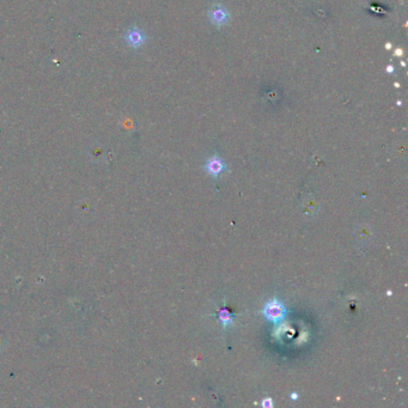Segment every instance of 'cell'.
I'll return each mask as SVG.
<instances>
[{"label": "cell", "instance_id": "obj_5", "mask_svg": "<svg viewBox=\"0 0 408 408\" xmlns=\"http://www.w3.org/2000/svg\"><path fill=\"white\" fill-rule=\"evenodd\" d=\"M219 320L222 321L224 327H227L233 323V315L226 309H222L219 311Z\"/></svg>", "mask_w": 408, "mask_h": 408}, {"label": "cell", "instance_id": "obj_2", "mask_svg": "<svg viewBox=\"0 0 408 408\" xmlns=\"http://www.w3.org/2000/svg\"><path fill=\"white\" fill-rule=\"evenodd\" d=\"M209 18L211 19V22H212L214 26L223 27V26H225L227 22H229L230 16H229V12H227V10L224 8L223 5L216 4L209 10Z\"/></svg>", "mask_w": 408, "mask_h": 408}, {"label": "cell", "instance_id": "obj_3", "mask_svg": "<svg viewBox=\"0 0 408 408\" xmlns=\"http://www.w3.org/2000/svg\"><path fill=\"white\" fill-rule=\"evenodd\" d=\"M145 37L144 33L140 29H137V28H133V29H130L126 33V36H124V41H126L127 46L131 48H140L145 43Z\"/></svg>", "mask_w": 408, "mask_h": 408}, {"label": "cell", "instance_id": "obj_6", "mask_svg": "<svg viewBox=\"0 0 408 408\" xmlns=\"http://www.w3.org/2000/svg\"><path fill=\"white\" fill-rule=\"evenodd\" d=\"M262 406H264L265 408H271L273 406L272 399H269V397H267V399H265L264 401H262Z\"/></svg>", "mask_w": 408, "mask_h": 408}, {"label": "cell", "instance_id": "obj_8", "mask_svg": "<svg viewBox=\"0 0 408 408\" xmlns=\"http://www.w3.org/2000/svg\"><path fill=\"white\" fill-rule=\"evenodd\" d=\"M387 71H388V72H394V67H393V66H388V67H387Z\"/></svg>", "mask_w": 408, "mask_h": 408}, {"label": "cell", "instance_id": "obj_7", "mask_svg": "<svg viewBox=\"0 0 408 408\" xmlns=\"http://www.w3.org/2000/svg\"><path fill=\"white\" fill-rule=\"evenodd\" d=\"M291 397H292V400H297V397H298V395H297L296 393H292V394H291Z\"/></svg>", "mask_w": 408, "mask_h": 408}, {"label": "cell", "instance_id": "obj_4", "mask_svg": "<svg viewBox=\"0 0 408 408\" xmlns=\"http://www.w3.org/2000/svg\"><path fill=\"white\" fill-rule=\"evenodd\" d=\"M224 169H225V164H224V162L220 160L219 157H217V156L210 158L206 163V170L211 176H213V177H218V176L224 171Z\"/></svg>", "mask_w": 408, "mask_h": 408}, {"label": "cell", "instance_id": "obj_1", "mask_svg": "<svg viewBox=\"0 0 408 408\" xmlns=\"http://www.w3.org/2000/svg\"><path fill=\"white\" fill-rule=\"evenodd\" d=\"M264 315L268 321L273 323H278L286 315V308L278 299H272L266 303L264 308Z\"/></svg>", "mask_w": 408, "mask_h": 408}]
</instances>
